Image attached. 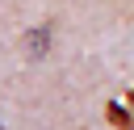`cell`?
Listing matches in <instances>:
<instances>
[{"instance_id":"6da1fadb","label":"cell","mask_w":134,"mask_h":130,"mask_svg":"<svg viewBox=\"0 0 134 130\" xmlns=\"http://www.w3.org/2000/svg\"><path fill=\"white\" fill-rule=\"evenodd\" d=\"M105 117H109L117 130H134V117H130V109H126V105H109V109H105Z\"/></svg>"},{"instance_id":"7a4b0ae2","label":"cell","mask_w":134,"mask_h":130,"mask_svg":"<svg viewBox=\"0 0 134 130\" xmlns=\"http://www.w3.org/2000/svg\"><path fill=\"white\" fill-rule=\"evenodd\" d=\"M126 109H130V117H134V88L126 92Z\"/></svg>"},{"instance_id":"3957f363","label":"cell","mask_w":134,"mask_h":130,"mask_svg":"<svg viewBox=\"0 0 134 130\" xmlns=\"http://www.w3.org/2000/svg\"><path fill=\"white\" fill-rule=\"evenodd\" d=\"M0 130H4V126H0Z\"/></svg>"}]
</instances>
